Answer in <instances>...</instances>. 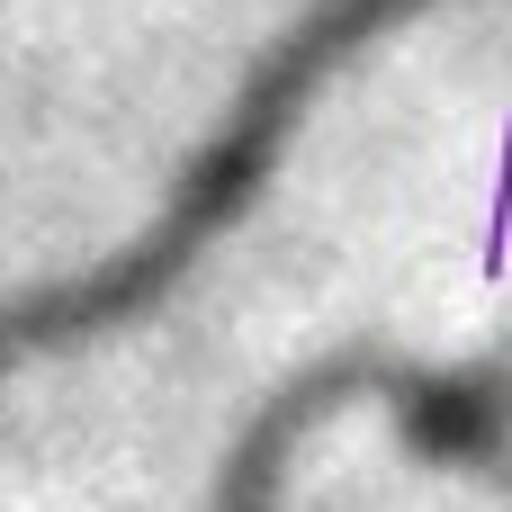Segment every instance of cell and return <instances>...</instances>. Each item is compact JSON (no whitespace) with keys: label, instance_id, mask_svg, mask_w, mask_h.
Wrapping results in <instances>:
<instances>
[{"label":"cell","instance_id":"obj_1","mask_svg":"<svg viewBox=\"0 0 512 512\" xmlns=\"http://www.w3.org/2000/svg\"><path fill=\"white\" fill-rule=\"evenodd\" d=\"M414 9H441V0H315V9L243 72L225 126L189 153V171L171 180V198H162L153 225H135L99 270H72V279H45V288L0 297V378H18L27 360L72 351V342H99L108 324H135L153 297H171V279H180L225 225H243V207H252L261 180L279 171V153H288L297 117L324 99V81H333L369 36H387V27L414 18Z\"/></svg>","mask_w":512,"mask_h":512}]
</instances>
